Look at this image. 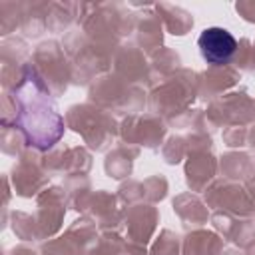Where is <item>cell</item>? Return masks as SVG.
Here are the masks:
<instances>
[{"instance_id": "cell-1", "label": "cell", "mask_w": 255, "mask_h": 255, "mask_svg": "<svg viewBox=\"0 0 255 255\" xmlns=\"http://www.w3.org/2000/svg\"><path fill=\"white\" fill-rule=\"evenodd\" d=\"M16 102H18L16 120L26 139L40 149L54 145L62 135L64 124L60 114L52 106L50 92L34 72L26 70L22 82L16 88Z\"/></svg>"}, {"instance_id": "cell-2", "label": "cell", "mask_w": 255, "mask_h": 255, "mask_svg": "<svg viewBox=\"0 0 255 255\" xmlns=\"http://www.w3.org/2000/svg\"><path fill=\"white\" fill-rule=\"evenodd\" d=\"M199 44V50H201V56L213 64V66H223L227 64L235 50H237V42L235 38L225 30V28H205L197 40Z\"/></svg>"}]
</instances>
